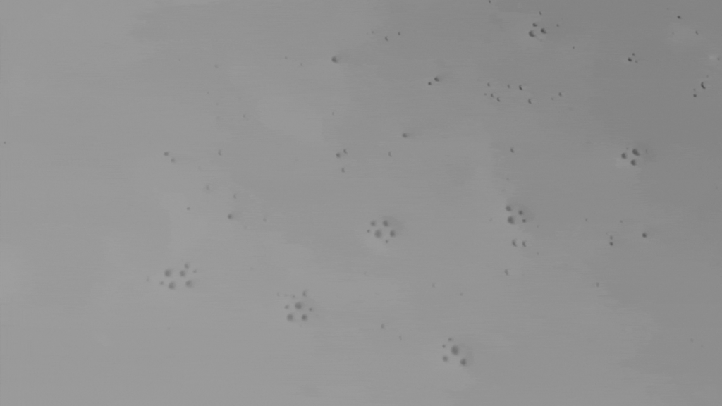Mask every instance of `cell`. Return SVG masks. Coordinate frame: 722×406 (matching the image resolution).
<instances>
[{
    "label": "cell",
    "instance_id": "obj_1",
    "mask_svg": "<svg viewBox=\"0 0 722 406\" xmlns=\"http://www.w3.org/2000/svg\"><path fill=\"white\" fill-rule=\"evenodd\" d=\"M282 300L285 317L290 323L299 326L306 325L317 315V304L308 293L285 294Z\"/></svg>",
    "mask_w": 722,
    "mask_h": 406
}]
</instances>
